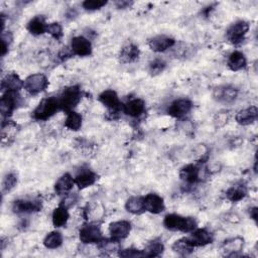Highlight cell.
Returning a JSON list of instances; mask_svg holds the SVG:
<instances>
[{"instance_id": "obj_1", "label": "cell", "mask_w": 258, "mask_h": 258, "mask_svg": "<svg viewBox=\"0 0 258 258\" xmlns=\"http://www.w3.org/2000/svg\"><path fill=\"white\" fill-rule=\"evenodd\" d=\"M163 225L170 231H181L184 233H190L197 229V221L194 218H186L177 214L166 215L163 220Z\"/></svg>"}, {"instance_id": "obj_2", "label": "cell", "mask_w": 258, "mask_h": 258, "mask_svg": "<svg viewBox=\"0 0 258 258\" xmlns=\"http://www.w3.org/2000/svg\"><path fill=\"white\" fill-rule=\"evenodd\" d=\"M59 110H61L59 98H46L43 99L35 109L33 112V117L38 121H46L53 117Z\"/></svg>"}, {"instance_id": "obj_3", "label": "cell", "mask_w": 258, "mask_h": 258, "mask_svg": "<svg viewBox=\"0 0 258 258\" xmlns=\"http://www.w3.org/2000/svg\"><path fill=\"white\" fill-rule=\"evenodd\" d=\"M81 101V89L78 86H71L66 88L59 98L61 110L66 111L67 113L73 111V109Z\"/></svg>"}, {"instance_id": "obj_4", "label": "cell", "mask_w": 258, "mask_h": 258, "mask_svg": "<svg viewBox=\"0 0 258 258\" xmlns=\"http://www.w3.org/2000/svg\"><path fill=\"white\" fill-rule=\"evenodd\" d=\"M48 86L49 81L44 74L31 75L24 81L25 90L33 96L44 92L48 88Z\"/></svg>"}, {"instance_id": "obj_5", "label": "cell", "mask_w": 258, "mask_h": 258, "mask_svg": "<svg viewBox=\"0 0 258 258\" xmlns=\"http://www.w3.org/2000/svg\"><path fill=\"white\" fill-rule=\"evenodd\" d=\"M79 236L80 240L84 244L99 243L103 239L100 227L95 224H88L83 226L80 230Z\"/></svg>"}, {"instance_id": "obj_6", "label": "cell", "mask_w": 258, "mask_h": 258, "mask_svg": "<svg viewBox=\"0 0 258 258\" xmlns=\"http://www.w3.org/2000/svg\"><path fill=\"white\" fill-rule=\"evenodd\" d=\"M19 104H20L19 92H13V91L5 92V94L2 97V101H0V110H2L3 116L9 118Z\"/></svg>"}, {"instance_id": "obj_7", "label": "cell", "mask_w": 258, "mask_h": 258, "mask_svg": "<svg viewBox=\"0 0 258 258\" xmlns=\"http://www.w3.org/2000/svg\"><path fill=\"white\" fill-rule=\"evenodd\" d=\"M248 31H249V24L244 21H239L233 24L228 29L227 38L232 44L237 45L244 40V37Z\"/></svg>"}, {"instance_id": "obj_8", "label": "cell", "mask_w": 258, "mask_h": 258, "mask_svg": "<svg viewBox=\"0 0 258 258\" xmlns=\"http://www.w3.org/2000/svg\"><path fill=\"white\" fill-rule=\"evenodd\" d=\"M71 51L73 55L79 57H88L92 54V44L88 39L82 36L75 37L71 42Z\"/></svg>"}, {"instance_id": "obj_9", "label": "cell", "mask_w": 258, "mask_h": 258, "mask_svg": "<svg viewBox=\"0 0 258 258\" xmlns=\"http://www.w3.org/2000/svg\"><path fill=\"white\" fill-rule=\"evenodd\" d=\"M193 108V103L188 99H178L167 108V114L175 118H182L189 114Z\"/></svg>"}, {"instance_id": "obj_10", "label": "cell", "mask_w": 258, "mask_h": 258, "mask_svg": "<svg viewBox=\"0 0 258 258\" xmlns=\"http://www.w3.org/2000/svg\"><path fill=\"white\" fill-rule=\"evenodd\" d=\"M42 202L40 200H17L13 204V210L17 214H29L41 211Z\"/></svg>"}, {"instance_id": "obj_11", "label": "cell", "mask_w": 258, "mask_h": 258, "mask_svg": "<svg viewBox=\"0 0 258 258\" xmlns=\"http://www.w3.org/2000/svg\"><path fill=\"white\" fill-rule=\"evenodd\" d=\"M131 231V224L127 221H117L113 222L109 226V233L111 238L120 241L128 237Z\"/></svg>"}, {"instance_id": "obj_12", "label": "cell", "mask_w": 258, "mask_h": 258, "mask_svg": "<svg viewBox=\"0 0 258 258\" xmlns=\"http://www.w3.org/2000/svg\"><path fill=\"white\" fill-rule=\"evenodd\" d=\"M176 44V41L173 38L166 36H157L149 40L148 46L151 51L155 53H162L170 48H173Z\"/></svg>"}, {"instance_id": "obj_13", "label": "cell", "mask_w": 258, "mask_h": 258, "mask_svg": "<svg viewBox=\"0 0 258 258\" xmlns=\"http://www.w3.org/2000/svg\"><path fill=\"white\" fill-rule=\"evenodd\" d=\"M145 211L151 214H160L164 211L165 206L163 199L156 194H148L144 198Z\"/></svg>"}, {"instance_id": "obj_14", "label": "cell", "mask_w": 258, "mask_h": 258, "mask_svg": "<svg viewBox=\"0 0 258 258\" xmlns=\"http://www.w3.org/2000/svg\"><path fill=\"white\" fill-rule=\"evenodd\" d=\"M190 242L194 245V247L206 246L211 244L214 240L213 234L206 229H195L192 232V235L188 237Z\"/></svg>"}, {"instance_id": "obj_15", "label": "cell", "mask_w": 258, "mask_h": 258, "mask_svg": "<svg viewBox=\"0 0 258 258\" xmlns=\"http://www.w3.org/2000/svg\"><path fill=\"white\" fill-rule=\"evenodd\" d=\"M238 95V90L231 86H222L218 87L214 91V98L218 102L222 103H231L233 102Z\"/></svg>"}, {"instance_id": "obj_16", "label": "cell", "mask_w": 258, "mask_h": 258, "mask_svg": "<svg viewBox=\"0 0 258 258\" xmlns=\"http://www.w3.org/2000/svg\"><path fill=\"white\" fill-rule=\"evenodd\" d=\"M99 101L108 109L118 112L121 109V103L119 101L118 95L113 90H106L102 92L99 96Z\"/></svg>"}, {"instance_id": "obj_17", "label": "cell", "mask_w": 258, "mask_h": 258, "mask_svg": "<svg viewBox=\"0 0 258 258\" xmlns=\"http://www.w3.org/2000/svg\"><path fill=\"white\" fill-rule=\"evenodd\" d=\"M96 181H97L96 174L89 169L80 171L75 178V184L79 187V189H82V190L94 185Z\"/></svg>"}, {"instance_id": "obj_18", "label": "cell", "mask_w": 258, "mask_h": 258, "mask_svg": "<svg viewBox=\"0 0 258 258\" xmlns=\"http://www.w3.org/2000/svg\"><path fill=\"white\" fill-rule=\"evenodd\" d=\"M145 110V103L141 99H132L123 106V111L126 115L137 118L143 114Z\"/></svg>"}, {"instance_id": "obj_19", "label": "cell", "mask_w": 258, "mask_h": 258, "mask_svg": "<svg viewBox=\"0 0 258 258\" xmlns=\"http://www.w3.org/2000/svg\"><path fill=\"white\" fill-rule=\"evenodd\" d=\"M180 178L187 184H195L200 180V168L195 164L186 165L180 171Z\"/></svg>"}, {"instance_id": "obj_20", "label": "cell", "mask_w": 258, "mask_h": 258, "mask_svg": "<svg viewBox=\"0 0 258 258\" xmlns=\"http://www.w3.org/2000/svg\"><path fill=\"white\" fill-rule=\"evenodd\" d=\"M74 186L75 179L70 174H65L55 184V191L59 196H64L69 194Z\"/></svg>"}, {"instance_id": "obj_21", "label": "cell", "mask_w": 258, "mask_h": 258, "mask_svg": "<svg viewBox=\"0 0 258 258\" xmlns=\"http://www.w3.org/2000/svg\"><path fill=\"white\" fill-rule=\"evenodd\" d=\"M257 116H258V110L256 106H251L249 108L239 111L236 114L235 118L237 123H239L240 125H249L257 119Z\"/></svg>"}, {"instance_id": "obj_22", "label": "cell", "mask_w": 258, "mask_h": 258, "mask_svg": "<svg viewBox=\"0 0 258 258\" xmlns=\"http://www.w3.org/2000/svg\"><path fill=\"white\" fill-rule=\"evenodd\" d=\"M2 87H3V90H6V92L8 91L19 92L21 88L24 87V82L17 74H9L3 80Z\"/></svg>"}, {"instance_id": "obj_23", "label": "cell", "mask_w": 258, "mask_h": 258, "mask_svg": "<svg viewBox=\"0 0 258 258\" xmlns=\"http://www.w3.org/2000/svg\"><path fill=\"white\" fill-rule=\"evenodd\" d=\"M139 49L133 44H129L121 49L119 60L122 64H129L136 61L139 57Z\"/></svg>"}, {"instance_id": "obj_24", "label": "cell", "mask_w": 258, "mask_h": 258, "mask_svg": "<svg viewBox=\"0 0 258 258\" xmlns=\"http://www.w3.org/2000/svg\"><path fill=\"white\" fill-rule=\"evenodd\" d=\"M47 28H48V25L46 23L45 18L41 16L34 18L28 24V31L34 36H41L47 33Z\"/></svg>"}, {"instance_id": "obj_25", "label": "cell", "mask_w": 258, "mask_h": 258, "mask_svg": "<svg viewBox=\"0 0 258 258\" xmlns=\"http://www.w3.org/2000/svg\"><path fill=\"white\" fill-rule=\"evenodd\" d=\"M247 61L245 56L240 52H233L227 61V65L230 70L236 72L244 69L246 67Z\"/></svg>"}, {"instance_id": "obj_26", "label": "cell", "mask_w": 258, "mask_h": 258, "mask_svg": "<svg viewBox=\"0 0 258 258\" xmlns=\"http://www.w3.org/2000/svg\"><path fill=\"white\" fill-rule=\"evenodd\" d=\"M125 209L134 215H139L145 212L144 199L141 197H131L125 204Z\"/></svg>"}, {"instance_id": "obj_27", "label": "cell", "mask_w": 258, "mask_h": 258, "mask_svg": "<svg viewBox=\"0 0 258 258\" xmlns=\"http://www.w3.org/2000/svg\"><path fill=\"white\" fill-rule=\"evenodd\" d=\"M246 195H247V189L242 184H237L235 186H232L226 192V197L231 202H239L242 199H244Z\"/></svg>"}, {"instance_id": "obj_28", "label": "cell", "mask_w": 258, "mask_h": 258, "mask_svg": "<svg viewBox=\"0 0 258 258\" xmlns=\"http://www.w3.org/2000/svg\"><path fill=\"white\" fill-rule=\"evenodd\" d=\"M69 218H70V215L67 210V207L61 205L53 213V224L57 228L63 227L67 224Z\"/></svg>"}, {"instance_id": "obj_29", "label": "cell", "mask_w": 258, "mask_h": 258, "mask_svg": "<svg viewBox=\"0 0 258 258\" xmlns=\"http://www.w3.org/2000/svg\"><path fill=\"white\" fill-rule=\"evenodd\" d=\"M243 248V239L234 238L224 242L223 250L226 252L227 256H236V252L241 251Z\"/></svg>"}, {"instance_id": "obj_30", "label": "cell", "mask_w": 258, "mask_h": 258, "mask_svg": "<svg viewBox=\"0 0 258 258\" xmlns=\"http://www.w3.org/2000/svg\"><path fill=\"white\" fill-rule=\"evenodd\" d=\"M194 245L190 242L189 238H182L176 241L173 245V250L183 256L189 255L194 251Z\"/></svg>"}, {"instance_id": "obj_31", "label": "cell", "mask_w": 258, "mask_h": 258, "mask_svg": "<svg viewBox=\"0 0 258 258\" xmlns=\"http://www.w3.org/2000/svg\"><path fill=\"white\" fill-rule=\"evenodd\" d=\"M65 126L72 131L80 130L82 127V116L75 111L69 112L65 120Z\"/></svg>"}, {"instance_id": "obj_32", "label": "cell", "mask_w": 258, "mask_h": 258, "mask_svg": "<svg viewBox=\"0 0 258 258\" xmlns=\"http://www.w3.org/2000/svg\"><path fill=\"white\" fill-rule=\"evenodd\" d=\"M164 250L163 244L159 240H153L147 244L143 251V256L146 257H157Z\"/></svg>"}, {"instance_id": "obj_33", "label": "cell", "mask_w": 258, "mask_h": 258, "mask_svg": "<svg viewBox=\"0 0 258 258\" xmlns=\"http://www.w3.org/2000/svg\"><path fill=\"white\" fill-rule=\"evenodd\" d=\"M62 243H63V236L58 231L49 233L44 240V245L49 249L59 248L62 245Z\"/></svg>"}, {"instance_id": "obj_34", "label": "cell", "mask_w": 258, "mask_h": 258, "mask_svg": "<svg viewBox=\"0 0 258 258\" xmlns=\"http://www.w3.org/2000/svg\"><path fill=\"white\" fill-rule=\"evenodd\" d=\"M107 5V2H104V0H86V2L83 3V8L86 11H98L100 9H102L103 7H105Z\"/></svg>"}, {"instance_id": "obj_35", "label": "cell", "mask_w": 258, "mask_h": 258, "mask_svg": "<svg viewBox=\"0 0 258 258\" xmlns=\"http://www.w3.org/2000/svg\"><path fill=\"white\" fill-rule=\"evenodd\" d=\"M18 184V177L15 174H8L3 182V191L10 192L12 191Z\"/></svg>"}, {"instance_id": "obj_36", "label": "cell", "mask_w": 258, "mask_h": 258, "mask_svg": "<svg viewBox=\"0 0 258 258\" xmlns=\"http://www.w3.org/2000/svg\"><path fill=\"white\" fill-rule=\"evenodd\" d=\"M47 33L50 34L54 39H56L57 41L61 40L63 37V28L60 24L58 23H54V24H50L48 25L47 28Z\"/></svg>"}, {"instance_id": "obj_37", "label": "cell", "mask_w": 258, "mask_h": 258, "mask_svg": "<svg viewBox=\"0 0 258 258\" xmlns=\"http://www.w3.org/2000/svg\"><path fill=\"white\" fill-rule=\"evenodd\" d=\"M165 62L163 60L160 59H155L153 60L150 64H149V72L152 75H157L159 73H161L164 69H165Z\"/></svg>"}, {"instance_id": "obj_38", "label": "cell", "mask_w": 258, "mask_h": 258, "mask_svg": "<svg viewBox=\"0 0 258 258\" xmlns=\"http://www.w3.org/2000/svg\"><path fill=\"white\" fill-rule=\"evenodd\" d=\"M119 256H121V257H144L143 251L135 249V248L123 249L119 252Z\"/></svg>"}, {"instance_id": "obj_39", "label": "cell", "mask_w": 258, "mask_h": 258, "mask_svg": "<svg viewBox=\"0 0 258 258\" xmlns=\"http://www.w3.org/2000/svg\"><path fill=\"white\" fill-rule=\"evenodd\" d=\"M13 42V35L9 32L8 34L3 33V37H2V43H3V56H6V54L9 52V48L11 46Z\"/></svg>"}, {"instance_id": "obj_40", "label": "cell", "mask_w": 258, "mask_h": 258, "mask_svg": "<svg viewBox=\"0 0 258 258\" xmlns=\"http://www.w3.org/2000/svg\"><path fill=\"white\" fill-rule=\"evenodd\" d=\"M250 216L253 220H257V208H253L250 210Z\"/></svg>"}, {"instance_id": "obj_41", "label": "cell", "mask_w": 258, "mask_h": 258, "mask_svg": "<svg viewBox=\"0 0 258 258\" xmlns=\"http://www.w3.org/2000/svg\"><path fill=\"white\" fill-rule=\"evenodd\" d=\"M116 5L118 6V9H125V7L130 6L129 3L127 2H121V3H116Z\"/></svg>"}]
</instances>
